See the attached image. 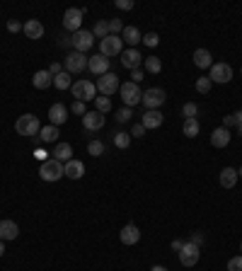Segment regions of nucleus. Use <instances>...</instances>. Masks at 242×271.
Returning <instances> with one entry per match:
<instances>
[{
    "mask_svg": "<svg viewBox=\"0 0 242 271\" xmlns=\"http://www.w3.org/2000/svg\"><path fill=\"white\" fill-rule=\"evenodd\" d=\"M162 121H165V116L160 114V109H148V111L143 114V119H141V124L146 126V131H148V128H160Z\"/></svg>",
    "mask_w": 242,
    "mask_h": 271,
    "instance_id": "dca6fc26",
    "label": "nucleus"
},
{
    "mask_svg": "<svg viewBox=\"0 0 242 271\" xmlns=\"http://www.w3.org/2000/svg\"><path fill=\"white\" fill-rule=\"evenodd\" d=\"M240 73H242V68H240Z\"/></svg>",
    "mask_w": 242,
    "mask_h": 271,
    "instance_id": "052dcab7",
    "label": "nucleus"
},
{
    "mask_svg": "<svg viewBox=\"0 0 242 271\" xmlns=\"http://www.w3.org/2000/svg\"><path fill=\"white\" fill-rule=\"evenodd\" d=\"M71 92H73L75 102H90V99H97V85L87 78H80L71 85Z\"/></svg>",
    "mask_w": 242,
    "mask_h": 271,
    "instance_id": "f257e3e1",
    "label": "nucleus"
},
{
    "mask_svg": "<svg viewBox=\"0 0 242 271\" xmlns=\"http://www.w3.org/2000/svg\"><path fill=\"white\" fill-rule=\"evenodd\" d=\"M54 85H56L58 90H71V85H73V80H71V73H58L54 75Z\"/></svg>",
    "mask_w": 242,
    "mask_h": 271,
    "instance_id": "c85d7f7f",
    "label": "nucleus"
},
{
    "mask_svg": "<svg viewBox=\"0 0 242 271\" xmlns=\"http://www.w3.org/2000/svg\"><path fill=\"white\" fill-rule=\"evenodd\" d=\"M49 73H51V75H58V73H63V66H61V63H51V66H49Z\"/></svg>",
    "mask_w": 242,
    "mask_h": 271,
    "instance_id": "603ef678",
    "label": "nucleus"
},
{
    "mask_svg": "<svg viewBox=\"0 0 242 271\" xmlns=\"http://www.w3.org/2000/svg\"><path fill=\"white\" fill-rule=\"evenodd\" d=\"M82 126H85V131H90V133L102 131V128H104V114H99V111H87V114L82 116Z\"/></svg>",
    "mask_w": 242,
    "mask_h": 271,
    "instance_id": "4468645a",
    "label": "nucleus"
},
{
    "mask_svg": "<svg viewBox=\"0 0 242 271\" xmlns=\"http://www.w3.org/2000/svg\"><path fill=\"white\" fill-rule=\"evenodd\" d=\"M228 271H242V254L228 259Z\"/></svg>",
    "mask_w": 242,
    "mask_h": 271,
    "instance_id": "a19ab883",
    "label": "nucleus"
},
{
    "mask_svg": "<svg viewBox=\"0 0 242 271\" xmlns=\"http://www.w3.org/2000/svg\"><path fill=\"white\" fill-rule=\"evenodd\" d=\"M24 36L27 39H41L44 36V24L39 19H27L24 22Z\"/></svg>",
    "mask_w": 242,
    "mask_h": 271,
    "instance_id": "5701e85b",
    "label": "nucleus"
},
{
    "mask_svg": "<svg viewBox=\"0 0 242 271\" xmlns=\"http://www.w3.org/2000/svg\"><path fill=\"white\" fill-rule=\"evenodd\" d=\"M114 145L121 148V150H126L131 145V133H124V131L121 133H114Z\"/></svg>",
    "mask_w": 242,
    "mask_h": 271,
    "instance_id": "473e14b6",
    "label": "nucleus"
},
{
    "mask_svg": "<svg viewBox=\"0 0 242 271\" xmlns=\"http://www.w3.org/2000/svg\"><path fill=\"white\" fill-rule=\"evenodd\" d=\"M121 66H124V68H129V71L141 68V54H138L136 49H126V51L121 54Z\"/></svg>",
    "mask_w": 242,
    "mask_h": 271,
    "instance_id": "412c9836",
    "label": "nucleus"
},
{
    "mask_svg": "<svg viewBox=\"0 0 242 271\" xmlns=\"http://www.w3.org/2000/svg\"><path fill=\"white\" fill-rule=\"evenodd\" d=\"M189 242H191V245H196V247H201V245H204V233H191Z\"/></svg>",
    "mask_w": 242,
    "mask_h": 271,
    "instance_id": "de8ad7c7",
    "label": "nucleus"
},
{
    "mask_svg": "<svg viewBox=\"0 0 242 271\" xmlns=\"http://www.w3.org/2000/svg\"><path fill=\"white\" fill-rule=\"evenodd\" d=\"M116 7L124 10V12H129V10H133V0H116Z\"/></svg>",
    "mask_w": 242,
    "mask_h": 271,
    "instance_id": "49530a36",
    "label": "nucleus"
},
{
    "mask_svg": "<svg viewBox=\"0 0 242 271\" xmlns=\"http://www.w3.org/2000/svg\"><path fill=\"white\" fill-rule=\"evenodd\" d=\"M165 99H167V92L162 88H148L143 92V97H141V102H143L146 109H160L165 104Z\"/></svg>",
    "mask_w": 242,
    "mask_h": 271,
    "instance_id": "0eeeda50",
    "label": "nucleus"
},
{
    "mask_svg": "<svg viewBox=\"0 0 242 271\" xmlns=\"http://www.w3.org/2000/svg\"><path fill=\"white\" fill-rule=\"evenodd\" d=\"M119 240H121V245H136V242H141V230L133 225V223H129V225H124L121 228V233H119Z\"/></svg>",
    "mask_w": 242,
    "mask_h": 271,
    "instance_id": "2eb2a0df",
    "label": "nucleus"
},
{
    "mask_svg": "<svg viewBox=\"0 0 242 271\" xmlns=\"http://www.w3.org/2000/svg\"><path fill=\"white\" fill-rule=\"evenodd\" d=\"M182 247H184V240H172V250L174 252H179Z\"/></svg>",
    "mask_w": 242,
    "mask_h": 271,
    "instance_id": "864d4df0",
    "label": "nucleus"
},
{
    "mask_svg": "<svg viewBox=\"0 0 242 271\" xmlns=\"http://www.w3.org/2000/svg\"><path fill=\"white\" fill-rule=\"evenodd\" d=\"M58 44H61L63 49H71V46H73V39H71V36H61V39H58Z\"/></svg>",
    "mask_w": 242,
    "mask_h": 271,
    "instance_id": "3c124183",
    "label": "nucleus"
},
{
    "mask_svg": "<svg viewBox=\"0 0 242 271\" xmlns=\"http://www.w3.org/2000/svg\"><path fill=\"white\" fill-rule=\"evenodd\" d=\"M49 121H51V126H63L66 121H68V109L63 107V104H54V107L49 109Z\"/></svg>",
    "mask_w": 242,
    "mask_h": 271,
    "instance_id": "f3484780",
    "label": "nucleus"
},
{
    "mask_svg": "<svg viewBox=\"0 0 242 271\" xmlns=\"http://www.w3.org/2000/svg\"><path fill=\"white\" fill-rule=\"evenodd\" d=\"M82 17H85V7L80 10V7H68L66 12H63V29H68V32H80L82 29Z\"/></svg>",
    "mask_w": 242,
    "mask_h": 271,
    "instance_id": "39448f33",
    "label": "nucleus"
},
{
    "mask_svg": "<svg viewBox=\"0 0 242 271\" xmlns=\"http://www.w3.org/2000/svg\"><path fill=\"white\" fill-rule=\"evenodd\" d=\"M19 235V225L15 220H0V240L7 242V240H15Z\"/></svg>",
    "mask_w": 242,
    "mask_h": 271,
    "instance_id": "a211bd4d",
    "label": "nucleus"
},
{
    "mask_svg": "<svg viewBox=\"0 0 242 271\" xmlns=\"http://www.w3.org/2000/svg\"><path fill=\"white\" fill-rule=\"evenodd\" d=\"M39 141L41 143H56L58 141V128L56 126H41V131H39Z\"/></svg>",
    "mask_w": 242,
    "mask_h": 271,
    "instance_id": "bb28decb",
    "label": "nucleus"
},
{
    "mask_svg": "<svg viewBox=\"0 0 242 271\" xmlns=\"http://www.w3.org/2000/svg\"><path fill=\"white\" fill-rule=\"evenodd\" d=\"M143 44H146L148 49H155V46L160 44V36L155 34V32H148V34H143Z\"/></svg>",
    "mask_w": 242,
    "mask_h": 271,
    "instance_id": "58836bf2",
    "label": "nucleus"
},
{
    "mask_svg": "<svg viewBox=\"0 0 242 271\" xmlns=\"http://www.w3.org/2000/svg\"><path fill=\"white\" fill-rule=\"evenodd\" d=\"M199 119H184V126H182V131H184L186 138H194V136H199Z\"/></svg>",
    "mask_w": 242,
    "mask_h": 271,
    "instance_id": "c756f323",
    "label": "nucleus"
},
{
    "mask_svg": "<svg viewBox=\"0 0 242 271\" xmlns=\"http://www.w3.org/2000/svg\"><path fill=\"white\" fill-rule=\"evenodd\" d=\"M131 136H133V138H143V136H146V126H143V124H133V126H131Z\"/></svg>",
    "mask_w": 242,
    "mask_h": 271,
    "instance_id": "79ce46f5",
    "label": "nucleus"
},
{
    "mask_svg": "<svg viewBox=\"0 0 242 271\" xmlns=\"http://www.w3.org/2000/svg\"><path fill=\"white\" fill-rule=\"evenodd\" d=\"M109 66H112V63H109V58H107V56H102V54L90 56V58H87V71L94 73L97 78H99V75H104V73H109Z\"/></svg>",
    "mask_w": 242,
    "mask_h": 271,
    "instance_id": "ddd939ff",
    "label": "nucleus"
},
{
    "mask_svg": "<svg viewBox=\"0 0 242 271\" xmlns=\"http://www.w3.org/2000/svg\"><path fill=\"white\" fill-rule=\"evenodd\" d=\"M97 92L102 94V97H112V94H116L119 92V88H121V83H119V75L116 73H104V75H99L97 78Z\"/></svg>",
    "mask_w": 242,
    "mask_h": 271,
    "instance_id": "7ed1b4c3",
    "label": "nucleus"
},
{
    "mask_svg": "<svg viewBox=\"0 0 242 271\" xmlns=\"http://www.w3.org/2000/svg\"><path fill=\"white\" fill-rule=\"evenodd\" d=\"M92 34H94V39H107V36H109V22H104V19H99V22L94 24Z\"/></svg>",
    "mask_w": 242,
    "mask_h": 271,
    "instance_id": "7c9ffc66",
    "label": "nucleus"
},
{
    "mask_svg": "<svg viewBox=\"0 0 242 271\" xmlns=\"http://www.w3.org/2000/svg\"><path fill=\"white\" fill-rule=\"evenodd\" d=\"M71 111H73V114H80V116H85V114H87V109H85V102H73Z\"/></svg>",
    "mask_w": 242,
    "mask_h": 271,
    "instance_id": "c03bdc74",
    "label": "nucleus"
},
{
    "mask_svg": "<svg viewBox=\"0 0 242 271\" xmlns=\"http://www.w3.org/2000/svg\"><path fill=\"white\" fill-rule=\"evenodd\" d=\"M240 252H242V242H240Z\"/></svg>",
    "mask_w": 242,
    "mask_h": 271,
    "instance_id": "bf43d9fd",
    "label": "nucleus"
},
{
    "mask_svg": "<svg viewBox=\"0 0 242 271\" xmlns=\"http://www.w3.org/2000/svg\"><path fill=\"white\" fill-rule=\"evenodd\" d=\"M146 71L153 73V75H155V73H160V71H162V61H160L158 56H148V58H146Z\"/></svg>",
    "mask_w": 242,
    "mask_h": 271,
    "instance_id": "2f4dec72",
    "label": "nucleus"
},
{
    "mask_svg": "<svg viewBox=\"0 0 242 271\" xmlns=\"http://www.w3.org/2000/svg\"><path fill=\"white\" fill-rule=\"evenodd\" d=\"M211 88H213V83H211V78H208V75L196 80V92H199V94H208Z\"/></svg>",
    "mask_w": 242,
    "mask_h": 271,
    "instance_id": "c9c22d12",
    "label": "nucleus"
},
{
    "mask_svg": "<svg viewBox=\"0 0 242 271\" xmlns=\"http://www.w3.org/2000/svg\"><path fill=\"white\" fill-rule=\"evenodd\" d=\"M208 71H211L208 73L211 83H221V85H225V83L233 80V68H230L228 63H213Z\"/></svg>",
    "mask_w": 242,
    "mask_h": 271,
    "instance_id": "9d476101",
    "label": "nucleus"
},
{
    "mask_svg": "<svg viewBox=\"0 0 242 271\" xmlns=\"http://www.w3.org/2000/svg\"><path fill=\"white\" fill-rule=\"evenodd\" d=\"M218 184H221L223 189H233V186L238 184V170H235V167H223L221 175H218Z\"/></svg>",
    "mask_w": 242,
    "mask_h": 271,
    "instance_id": "6ab92c4d",
    "label": "nucleus"
},
{
    "mask_svg": "<svg viewBox=\"0 0 242 271\" xmlns=\"http://www.w3.org/2000/svg\"><path fill=\"white\" fill-rule=\"evenodd\" d=\"M63 175L68 180H80L85 175V165L80 163V160H68V163L63 165Z\"/></svg>",
    "mask_w": 242,
    "mask_h": 271,
    "instance_id": "aec40b11",
    "label": "nucleus"
},
{
    "mask_svg": "<svg viewBox=\"0 0 242 271\" xmlns=\"http://www.w3.org/2000/svg\"><path fill=\"white\" fill-rule=\"evenodd\" d=\"M34 158L41 160V163H46V160H49V153H46L44 148H37V150H34Z\"/></svg>",
    "mask_w": 242,
    "mask_h": 271,
    "instance_id": "8fccbe9b",
    "label": "nucleus"
},
{
    "mask_svg": "<svg viewBox=\"0 0 242 271\" xmlns=\"http://www.w3.org/2000/svg\"><path fill=\"white\" fill-rule=\"evenodd\" d=\"M182 114H184V119H196V114H199V107H196L194 102H186L184 109H182Z\"/></svg>",
    "mask_w": 242,
    "mask_h": 271,
    "instance_id": "4c0bfd02",
    "label": "nucleus"
},
{
    "mask_svg": "<svg viewBox=\"0 0 242 271\" xmlns=\"http://www.w3.org/2000/svg\"><path fill=\"white\" fill-rule=\"evenodd\" d=\"M104 150H107V148H104L102 141H90V145H87V153H90L92 158H102V155H104Z\"/></svg>",
    "mask_w": 242,
    "mask_h": 271,
    "instance_id": "72a5a7b5",
    "label": "nucleus"
},
{
    "mask_svg": "<svg viewBox=\"0 0 242 271\" xmlns=\"http://www.w3.org/2000/svg\"><path fill=\"white\" fill-rule=\"evenodd\" d=\"M238 177H242V167H240V170H238Z\"/></svg>",
    "mask_w": 242,
    "mask_h": 271,
    "instance_id": "13d9d810",
    "label": "nucleus"
},
{
    "mask_svg": "<svg viewBox=\"0 0 242 271\" xmlns=\"http://www.w3.org/2000/svg\"><path fill=\"white\" fill-rule=\"evenodd\" d=\"M230 126H238V119H235V114H228V116H223V128H228V131H230Z\"/></svg>",
    "mask_w": 242,
    "mask_h": 271,
    "instance_id": "a18cd8bd",
    "label": "nucleus"
},
{
    "mask_svg": "<svg viewBox=\"0 0 242 271\" xmlns=\"http://www.w3.org/2000/svg\"><path fill=\"white\" fill-rule=\"evenodd\" d=\"M121 39H124L126 44H131V46H136L138 41H143V36H141V32H138L136 27H124V32H121Z\"/></svg>",
    "mask_w": 242,
    "mask_h": 271,
    "instance_id": "cd10ccee",
    "label": "nucleus"
},
{
    "mask_svg": "<svg viewBox=\"0 0 242 271\" xmlns=\"http://www.w3.org/2000/svg\"><path fill=\"white\" fill-rule=\"evenodd\" d=\"M177 254H179V262H182L184 267H194V264L199 262V257H201V247H196V245H191V242H184V247Z\"/></svg>",
    "mask_w": 242,
    "mask_h": 271,
    "instance_id": "f8f14e48",
    "label": "nucleus"
},
{
    "mask_svg": "<svg viewBox=\"0 0 242 271\" xmlns=\"http://www.w3.org/2000/svg\"><path fill=\"white\" fill-rule=\"evenodd\" d=\"M22 29H24V24H22V22H17V19H10V22H7V32L17 34V32H22Z\"/></svg>",
    "mask_w": 242,
    "mask_h": 271,
    "instance_id": "37998d69",
    "label": "nucleus"
},
{
    "mask_svg": "<svg viewBox=\"0 0 242 271\" xmlns=\"http://www.w3.org/2000/svg\"><path fill=\"white\" fill-rule=\"evenodd\" d=\"M235 119H238V136H242V109L235 114Z\"/></svg>",
    "mask_w": 242,
    "mask_h": 271,
    "instance_id": "5fc2aeb1",
    "label": "nucleus"
},
{
    "mask_svg": "<svg viewBox=\"0 0 242 271\" xmlns=\"http://www.w3.org/2000/svg\"><path fill=\"white\" fill-rule=\"evenodd\" d=\"M39 177L44 181H58L61 177H66V175H63V163L49 158L46 163H41V167H39Z\"/></svg>",
    "mask_w": 242,
    "mask_h": 271,
    "instance_id": "20e7f679",
    "label": "nucleus"
},
{
    "mask_svg": "<svg viewBox=\"0 0 242 271\" xmlns=\"http://www.w3.org/2000/svg\"><path fill=\"white\" fill-rule=\"evenodd\" d=\"M194 63H196V68H211L213 66V56L208 49H196L194 51Z\"/></svg>",
    "mask_w": 242,
    "mask_h": 271,
    "instance_id": "a878e982",
    "label": "nucleus"
},
{
    "mask_svg": "<svg viewBox=\"0 0 242 271\" xmlns=\"http://www.w3.org/2000/svg\"><path fill=\"white\" fill-rule=\"evenodd\" d=\"M131 116H133V111H131L129 107H124V109H119V114H116V121H119V124H129Z\"/></svg>",
    "mask_w": 242,
    "mask_h": 271,
    "instance_id": "ea45409f",
    "label": "nucleus"
},
{
    "mask_svg": "<svg viewBox=\"0 0 242 271\" xmlns=\"http://www.w3.org/2000/svg\"><path fill=\"white\" fill-rule=\"evenodd\" d=\"M228 143H230V131H228V128L221 126L211 133V145H213V148H225Z\"/></svg>",
    "mask_w": 242,
    "mask_h": 271,
    "instance_id": "393cba45",
    "label": "nucleus"
},
{
    "mask_svg": "<svg viewBox=\"0 0 242 271\" xmlns=\"http://www.w3.org/2000/svg\"><path fill=\"white\" fill-rule=\"evenodd\" d=\"M15 131L24 138H39V131H41V121H39L34 114H24L15 121Z\"/></svg>",
    "mask_w": 242,
    "mask_h": 271,
    "instance_id": "f03ea898",
    "label": "nucleus"
},
{
    "mask_svg": "<svg viewBox=\"0 0 242 271\" xmlns=\"http://www.w3.org/2000/svg\"><path fill=\"white\" fill-rule=\"evenodd\" d=\"M71 39H73V49L75 51H80V54L90 51V49L94 46V34L92 32H87V29H80V32L71 34Z\"/></svg>",
    "mask_w": 242,
    "mask_h": 271,
    "instance_id": "1a4fd4ad",
    "label": "nucleus"
},
{
    "mask_svg": "<svg viewBox=\"0 0 242 271\" xmlns=\"http://www.w3.org/2000/svg\"><path fill=\"white\" fill-rule=\"evenodd\" d=\"M54 160H58V163H68V160H73V148L68 143H56V148H54Z\"/></svg>",
    "mask_w": 242,
    "mask_h": 271,
    "instance_id": "b1692460",
    "label": "nucleus"
},
{
    "mask_svg": "<svg viewBox=\"0 0 242 271\" xmlns=\"http://www.w3.org/2000/svg\"><path fill=\"white\" fill-rule=\"evenodd\" d=\"M99 54L107 56V58L121 56L124 54V39H121V36H114V34H109L107 39H102V41H99Z\"/></svg>",
    "mask_w": 242,
    "mask_h": 271,
    "instance_id": "6e6552de",
    "label": "nucleus"
},
{
    "mask_svg": "<svg viewBox=\"0 0 242 271\" xmlns=\"http://www.w3.org/2000/svg\"><path fill=\"white\" fill-rule=\"evenodd\" d=\"M87 68V56L80 51H71L66 56V73H82Z\"/></svg>",
    "mask_w": 242,
    "mask_h": 271,
    "instance_id": "9b49d317",
    "label": "nucleus"
},
{
    "mask_svg": "<svg viewBox=\"0 0 242 271\" xmlns=\"http://www.w3.org/2000/svg\"><path fill=\"white\" fill-rule=\"evenodd\" d=\"M150 271H167L165 267H160V264H155V267H150Z\"/></svg>",
    "mask_w": 242,
    "mask_h": 271,
    "instance_id": "6e6d98bb",
    "label": "nucleus"
},
{
    "mask_svg": "<svg viewBox=\"0 0 242 271\" xmlns=\"http://www.w3.org/2000/svg\"><path fill=\"white\" fill-rule=\"evenodd\" d=\"M141 80H143V71H141V68H136V71H131V83H136V85H138Z\"/></svg>",
    "mask_w": 242,
    "mask_h": 271,
    "instance_id": "09e8293b",
    "label": "nucleus"
},
{
    "mask_svg": "<svg viewBox=\"0 0 242 271\" xmlns=\"http://www.w3.org/2000/svg\"><path fill=\"white\" fill-rule=\"evenodd\" d=\"M32 85H34L37 90H46V88L54 85V75L49 71H37L32 75Z\"/></svg>",
    "mask_w": 242,
    "mask_h": 271,
    "instance_id": "4be33fe9",
    "label": "nucleus"
},
{
    "mask_svg": "<svg viewBox=\"0 0 242 271\" xmlns=\"http://www.w3.org/2000/svg\"><path fill=\"white\" fill-rule=\"evenodd\" d=\"M119 92H121V102L126 104V107H136V104H141V97H143V92H141V88L136 85V83H121V88H119Z\"/></svg>",
    "mask_w": 242,
    "mask_h": 271,
    "instance_id": "423d86ee",
    "label": "nucleus"
},
{
    "mask_svg": "<svg viewBox=\"0 0 242 271\" xmlns=\"http://www.w3.org/2000/svg\"><path fill=\"white\" fill-rule=\"evenodd\" d=\"M2 254H5V242L0 240V257H2Z\"/></svg>",
    "mask_w": 242,
    "mask_h": 271,
    "instance_id": "4d7b16f0",
    "label": "nucleus"
},
{
    "mask_svg": "<svg viewBox=\"0 0 242 271\" xmlns=\"http://www.w3.org/2000/svg\"><path fill=\"white\" fill-rule=\"evenodd\" d=\"M94 104H97V111H99V114L112 111V99H109V97H102V94H99V97L94 99Z\"/></svg>",
    "mask_w": 242,
    "mask_h": 271,
    "instance_id": "f704fd0d",
    "label": "nucleus"
},
{
    "mask_svg": "<svg viewBox=\"0 0 242 271\" xmlns=\"http://www.w3.org/2000/svg\"><path fill=\"white\" fill-rule=\"evenodd\" d=\"M121 32H124V24H121V19H119V17L109 19V34L121 36Z\"/></svg>",
    "mask_w": 242,
    "mask_h": 271,
    "instance_id": "e433bc0d",
    "label": "nucleus"
}]
</instances>
